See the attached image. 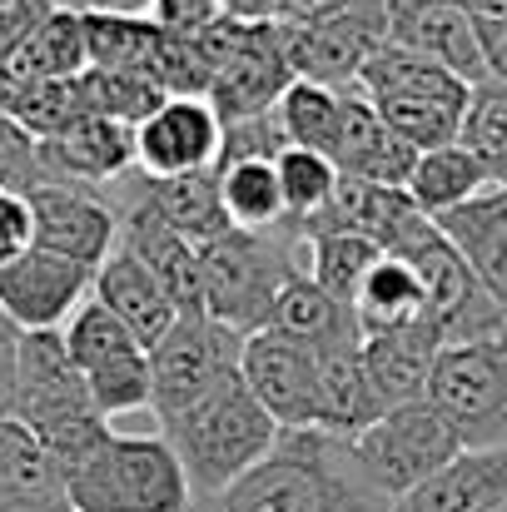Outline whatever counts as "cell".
<instances>
[{
    "instance_id": "obj_1",
    "label": "cell",
    "mask_w": 507,
    "mask_h": 512,
    "mask_svg": "<svg viewBox=\"0 0 507 512\" xmlns=\"http://www.w3.org/2000/svg\"><path fill=\"white\" fill-rule=\"evenodd\" d=\"M393 498H383L348 438L338 433H279L274 453L249 468L239 483H229L214 498H194L189 512H388Z\"/></svg>"
},
{
    "instance_id": "obj_2",
    "label": "cell",
    "mask_w": 507,
    "mask_h": 512,
    "mask_svg": "<svg viewBox=\"0 0 507 512\" xmlns=\"http://www.w3.org/2000/svg\"><path fill=\"white\" fill-rule=\"evenodd\" d=\"M160 433L174 448V458L184 463L189 493L214 498L229 483H239L249 468H259L274 453L284 428L264 413V403L234 373L229 383H219L214 393H204L199 403H189L184 413L160 423Z\"/></svg>"
},
{
    "instance_id": "obj_3",
    "label": "cell",
    "mask_w": 507,
    "mask_h": 512,
    "mask_svg": "<svg viewBox=\"0 0 507 512\" xmlns=\"http://www.w3.org/2000/svg\"><path fill=\"white\" fill-rule=\"evenodd\" d=\"M199 254H204V314L229 324L244 339L269 329V314H274L284 284L309 274L304 229L289 219L264 234L229 229L214 244H204Z\"/></svg>"
},
{
    "instance_id": "obj_4",
    "label": "cell",
    "mask_w": 507,
    "mask_h": 512,
    "mask_svg": "<svg viewBox=\"0 0 507 512\" xmlns=\"http://www.w3.org/2000/svg\"><path fill=\"white\" fill-rule=\"evenodd\" d=\"M358 95L383 115V125L393 135H403L418 155L423 150H443L458 145L463 115H468V95L473 85L458 80L453 70L403 50V45H383L363 75H358Z\"/></svg>"
},
{
    "instance_id": "obj_5",
    "label": "cell",
    "mask_w": 507,
    "mask_h": 512,
    "mask_svg": "<svg viewBox=\"0 0 507 512\" xmlns=\"http://www.w3.org/2000/svg\"><path fill=\"white\" fill-rule=\"evenodd\" d=\"M75 512H189L194 493L165 433H115L65 478Z\"/></svg>"
},
{
    "instance_id": "obj_6",
    "label": "cell",
    "mask_w": 507,
    "mask_h": 512,
    "mask_svg": "<svg viewBox=\"0 0 507 512\" xmlns=\"http://www.w3.org/2000/svg\"><path fill=\"white\" fill-rule=\"evenodd\" d=\"M398 259H408L423 279L428 294V319L438 324V339L448 343H498L507 339V309L488 294V284L473 274V264L458 254V244L428 219L403 249Z\"/></svg>"
},
{
    "instance_id": "obj_7",
    "label": "cell",
    "mask_w": 507,
    "mask_h": 512,
    "mask_svg": "<svg viewBox=\"0 0 507 512\" xmlns=\"http://www.w3.org/2000/svg\"><path fill=\"white\" fill-rule=\"evenodd\" d=\"M423 398L463 448H507V339L448 343Z\"/></svg>"
},
{
    "instance_id": "obj_8",
    "label": "cell",
    "mask_w": 507,
    "mask_h": 512,
    "mask_svg": "<svg viewBox=\"0 0 507 512\" xmlns=\"http://www.w3.org/2000/svg\"><path fill=\"white\" fill-rule=\"evenodd\" d=\"M348 448H353L363 478L393 503L463 453L458 433L438 418V408L428 398L388 408L378 423H368L358 438H348Z\"/></svg>"
},
{
    "instance_id": "obj_9",
    "label": "cell",
    "mask_w": 507,
    "mask_h": 512,
    "mask_svg": "<svg viewBox=\"0 0 507 512\" xmlns=\"http://www.w3.org/2000/svg\"><path fill=\"white\" fill-rule=\"evenodd\" d=\"M239 358H244V334H234L209 314H179V324L150 348V373H155L150 413L169 423L174 413L229 383L239 373Z\"/></svg>"
},
{
    "instance_id": "obj_10",
    "label": "cell",
    "mask_w": 507,
    "mask_h": 512,
    "mask_svg": "<svg viewBox=\"0 0 507 512\" xmlns=\"http://www.w3.org/2000/svg\"><path fill=\"white\" fill-rule=\"evenodd\" d=\"M388 25H393V0H353L348 10L309 20V25H284V55L294 65L299 80H319L348 90L358 85L363 65L388 45Z\"/></svg>"
},
{
    "instance_id": "obj_11",
    "label": "cell",
    "mask_w": 507,
    "mask_h": 512,
    "mask_svg": "<svg viewBox=\"0 0 507 512\" xmlns=\"http://www.w3.org/2000/svg\"><path fill=\"white\" fill-rule=\"evenodd\" d=\"M239 378L249 383V393L264 403V413L284 428V433H324V398H319V358L314 348L289 334L259 329L244 339L239 358Z\"/></svg>"
},
{
    "instance_id": "obj_12",
    "label": "cell",
    "mask_w": 507,
    "mask_h": 512,
    "mask_svg": "<svg viewBox=\"0 0 507 512\" xmlns=\"http://www.w3.org/2000/svg\"><path fill=\"white\" fill-rule=\"evenodd\" d=\"M294 65L284 55V30L279 20H249L234 40V50L214 65L204 100L214 105V115L229 120H254V115H274V105L284 100V90L294 85Z\"/></svg>"
},
{
    "instance_id": "obj_13",
    "label": "cell",
    "mask_w": 507,
    "mask_h": 512,
    "mask_svg": "<svg viewBox=\"0 0 507 512\" xmlns=\"http://www.w3.org/2000/svg\"><path fill=\"white\" fill-rule=\"evenodd\" d=\"M90 284H95V269L30 244L0 264V319L15 334L65 329L70 314L90 299Z\"/></svg>"
},
{
    "instance_id": "obj_14",
    "label": "cell",
    "mask_w": 507,
    "mask_h": 512,
    "mask_svg": "<svg viewBox=\"0 0 507 512\" xmlns=\"http://www.w3.org/2000/svg\"><path fill=\"white\" fill-rule=\"evenodd\" d=\"M25 199H30V229H35L40 249H50L60 259H75L85 269H100L115 254V244H120V209L100 189L45 179Z\"/></svg>"
},
{
    "instance_id": "obj_15",
    "label": "cell",
    "mask_w": 507,
    "mask_h": 512,
    "mask_svg": "<svg viewBox=\"0 0 507 512\" xmlns=\"http://www.w3.org/2000/svg\"><path fill=\"white\" fill-rule=\"evenodd\" d=\"M95 413L80 368L65 353V334H15V378H10V418L30 423L35 433H50L70 418Z\"/></svg>"
},
{
    "instance_id": "obj_16",
    "label": "cell",
    "mask_w": 507,
    "mask_h": 512,
    "mask_svg": "<svg viewBox=\"0 0 507 512\" xmlns=\"http://www.w3.org/2000/svg\"><path fill=\"white\" fill-rule=\"evenodd\" d=\"M219 150H224V120L199 95H169L135 130V170L150 179L219 170Z\"/></svg>"
},
{
    "instance_id": "obj_17",
    "label": "cell",
    "mask_w": 507,
    "mask_h": 512,
    "mask_svg": "<svg viewBox=\"0 0 507 512\" xmlns=\"http://www.w3.org/2000/svg\"><path fill=\"white\" fill-rule=\"evenodd\" d=\"M423 224H428V214L408 199V189L373 184V179H348L343 174L334 199H329V209L314 214L299 229L304 234H358V239L378 244L383 254H398Z\"/></svg>"
},
{
    "instance_id": "obj_18",
    "label": "cell",
    "mask_w": 507,
    "mask_h": 512,
    "mask_svg": "<svg viewBox=\"0 0 507 512\" xmlns=\"http://www.w3.org/2000/svg\"><path fill=\"white\" fill-rule=\"evenodd\" d=\"M40 170L60 184H115L135 170V130L105 115H80L70 130L40 140Z\"/></svg>"
},
{
    "instance_id": "obj_19",
    "label": "cell",
    "mask_w": 507,
    "mask_h": 512,
    "mask_svg": "<svg viewBox=\"0 0 507 512\" xmlns=\"http://www.w3.org/2000/svg\"><path fill=\"white\" fill-rule=\"evenodd\" d=\"M388 40L453 70L458 80L478 85L488 80V65H483V45H478V20L458 5V0H438V5H393V25H388Z\"/></svg>"
},
{
    "instance_id": "obj_20",
    "label": "cell",
    "mask_w": 507,
    "mask_h": 512,
    "mask_svg": "<svg viewBox=\"0 0 507 512\" xmlns=\"http://www.w3.org/2000/svg\"><path fill=\"white\" fill-rule=\"evenodd\" d=\"M120 199H140L150 204L179 239H189L194 249L214 244L219 234H229V214L219 199V170H194V174H174V179H150V174L130 170L125 179H115Z\"/></svg>"
},
{
    "instance_id": "obj_21",
    "label": "cell",
    "mask_w": 507,
    "mask_h": 512,
    "mask_svg": "<svg viewBox=\"0 0 507 512\" xmlns=\"http://www.w3.org/2000/svg\"><path fill=\"white\" fill-rule=\"evenodd\" d=\"M90 299L105 304V309H110V314L140 339L145 353L179 324V309H174V299L165 294V284H160V279H155V274L125 249V244H115V254L95 269Z\"/></svg>"
},
{
    "instance_id": "obj_22",
    "label": "cell",
    "mask_w": 507,
    "mask_h": 512,
    "mask_svg": "<svg viewBox=\"0 0 507 512\" xmlns=\"http://www.w3.org/2000/svg\"><path fill=\"white\" fill-rule=\"evenodd\" d=\"M507 503V448H463L388 512H498Z\"/></svg>"
},
{
    "instance_id": "obj_23",
    "label": "cell",
    "mask_w": 507,
    "mask_h": 512,
    "mask_svg": "<svg viewBox=\"0 0 507 512\" xmlns=\"http://www.w3.org/2000/svg\"><path fill=\"white\" fill-rule=\"evenodd\" d=\"M90 70V40H85V10L60 5L15 45L0 55V90L35 85V80H75Z\"/></svg>"
},
{
    "instance_id": "obj_24",
    "label": "cell",
    "mask_w": 507,
    "mask_h": 512,
    "mask_svg": "<svg viewBox=\"0 0 507 512\" xmlns=\"http://www.w3.org/2000/svg\"><path fill=\"white\" fill-rule=\"evenodd\" d=\"M85 10V40H90V70H115V75H145L165 85L169 30L155 15L135 10H110V5H80ZM169 90V85H165Z\"/></svg>"
},
{
    "instance_id": "obj_25",
    "label": "cell",
    "mask_w": 507,
    "mask_h": 512,
    "mask_svg": "<svg viewBox=\"0 0 507 512\" xmlns=\"http://www.w3.org/2000/svg\"><path fill=\"white\" fill-rule=\"evenodd\" d=\"M334 165L348 179H373V184L403 189L418 165V150L403 135H393L383 125V115L358 90H343V130H338L334 145Z\"/></svg>"
},
{
    "instance_id": "obj_26",
    "label": "cell",
    "mask_w": 507,
    "mask_h": 512,
    "mask_svg": "<svg viewBox=\"0 0 507 512\" xmlns=\"http://www.w3.org/2000/svg\"><path fill=\"white\" fill-rule=\"evenodd\" d=\"M438 353H443V339H438L433 319H418V324L388 329V334H363V368H368V383L383 398V408L418 403L428 393Z\"/></svg>"
},
{
    "instance_id": "obj_27",
    "label": "cell",
    "mask_w": 507,
    "mask_h": 512,
    "mask_svg": "<svg viewBox=\"0 0 507 512\" xmlns=\"http://www.w3.org/2000/svg\"><path fill=\"white\" fill-rule=\"evenodd\" d=\"M314 358H319L324 433L358 438L368 423H378V418L388 413L383 398H378L373 383H368V368H363V334H358V329H348V334H338V339L319 343Z\"/></svg>"
},
{
    "instance_id": "obj_28",
    "label": "cell",
    "mask_w": 507,
    "mask_h": 512,
    "mask_svg": "<svg viewBox=\"0 0 507 512\" xmlns=\"http://www.w3.org/2000/svg\"><path fill=\"white\" fill-rule=\"evenodd\" d=\"M433 224L458 244V254L473 264L488 294L507 309V184H488L483 194L438 214Z\"/></svg>"
},
{
    "instance_id": "obj_29",
    "label": "cell",
    "mask_w": 507,
    "mask_h": 512,
    "mask_svg": "<svg viewBox=\"0 0 507 512\" xmlns=\"http://www.w3.org/2000/svg\"><path fill=\"white\" fill-rule=\"evenodd\" d=\"M353 319H358V334H388V329H408L428 319V294H423L418 269L398 254H383L353 299Z\"/></svg>"
},
{
    "instance_id": "obj_30",
    "label": "cell",
    "mask_w": 507,
    "mask_h": 512,
    "mask_svg": "<svg viewBox=\"0 0 507 512\" xmlns=\"http://www.w3.org/2000/svg\"><path fill=\"white\" fill-rule=\"evenodd\" d=\"M488 184H493L488 170H483L463 145H443V150H423V155H418V165H413L403 189H408V199H413L428 219H438V214L468 204L473 194H483Z\"/></svg>"
},
{
    "instance_id": "obj_31",
    "label": "cell",
    "mask_w": 507,
    "mask_h": 512,
    "mask_svg": "<svg viewBox=\"0 0 507 512\" xmlns=\"http://www.w3.org/2000/svg\"><path fill=\"white\" fill-rule=\"evenodd\" d=\"M219 199H224V214L234 229H279L289 214H284V189H279V170L274 160H234V165H219Z\"/></svg>"
},
{
    "instance_id": "obj_32",
    "label": "cell",
    "mask_w": 507,
    "mask_h": 512,
    "mask_svg": "<svg viewBox=\"0 0 507 512\" xmlns=\"http://www.w3.org/2000/svg\"><path fill=\"white\" fill-rule=\"evenodd\" d=\"M0 493L5 498H65V478L50 448L20 418H0Z\"/></svg>"
},
{
    "instance_id": "obj_33",
    "label": "cell",
    "mask_w": 507,
    "mask_h": 512,
    "mask_svg": "<svg viewBox=\"0 0 507 512\" xmlns=\"http://www.w3.org/2000/svg\"><path fill=\"white\" fill-rule=\"evenodd\" d=\"M279 115V130L289 145L299 150H319L334 160L338 130H343V90L334 85H319V80H294L284 90V100L274 105Z\"/></svg>"
},
{
    "instance_id": "obj_34",
    "label": "cell",
    "mask_w": 507,
    "mask_h": 512,
    "mask_svg": "<svg viewBox=\"0 0 507 512\" xmlns=\"http://www.w3.org/2000/svg\"><path fill=\"white\" fill-rule=\"evenodd\" d=\"M269 329L309 343V348H319V343L358 329V319H353V309L338 304L334 294H324L309 274H299V279L284 284V294H279V304H274V314H269Z\"/></svg>"
},
{
    "instance_id": "obj_35",
    "label": "cell",
    "mask_w": 507,
    "mask_h": 512,
    "mask_svg": "<svg viewBox=\"0 0 507 512\" xmlns=\"http://www.w3.org/2000/svg\"><path fill=\"white\" fill-rule=\"evenodd\" d=\"M0 110L35 140H50L60 130H70L85 110V95H80V75L75 80H35V85H10L0 90Z\"/></svg>"
},
{
    "instance_id": "obj_36",
    "label": "cell",
    "mask_w": 507,
    "mask_h": 512,
    "mask_svg": "<svg viewBox=\"0 0 507 512\" xmlns=\"http://www.w3.org/2000/svg\"><path fill=\"white\" fill-rule=\"evenodd\" d=\"M304 244H309V279L324 294H334L343 309H353V299H358L363 279L373 274V264L383 259V249L358 234H304Z\"/></svg>"
},
{
    "instance_id": "obj_37",
    "label": "cell",
    "mask_w": 507,
    "mask_h": 512,
    "mask_svg": "<svg viewBox=\"0 0 507 512\" xmlns=\"http://www.w3.org/2000/svg\"><path fill=\"white\" fill-rule=\"evenodd\" d=\"M458 145L488 170L493 184H507V85L503 80H478L473 85Z\"/></svg>"
},
{
    "instance_id": "obj_38",
    "label": "cell",
    "mask_w": 507,
    "mask_h": 512,
    "mask_svg": "<svg viewBox=\"0 0 507 512\" xmlns=\"http://www.w3.org/2000/svg\"><path fill=\"white\" fill-rule=\"evenodd\" d=\"M274 170H279V189H284V214H289V224H309L314 214H324L329 199H334L338 179H343L329 155L299 150V145L279 150V155H274Z\"/></svg>"
},
{
    "instance_id": "obj_39",
    "label": "cell",
    "mask_w": 507,
    "mask_h": 512,
    "mask_svg": "<svg viewBox=\"0 0 507 512\" xmlns=\"http://www.w3.org/2000/svg\"><path fill=\"white\" fill-rule=\"evenodd\" d=\"M80 378H85V393H90V403H95L100 418L140 413L155 398V373H150V353L145 348L120 353V358H110V363H100V368H90Z\"/></svg>"
},
{
    "instance_id": "obj_40",
    "label": "cell",
    "mask_w": 507,
    "mask_h": 512,
    "mask_svg": "<svg viewBox=\"0 0 507 512\" xmlns=\"http://www.w3.org/2000/svg\"><path fill=\"white\" fill-rule=\"evenodd\" d=\"M60 334H65V353H70V363H75L80 373H90V368H100V363H110V358L140 348V339H135L105 304H95V299H85Z\"/></svg>"
},
{
    "instance_id": "obj_41",
    "label": "cell",
    "mask_w": 507,
    "mask_h": 512,
    "mask_svg": "<svg viewBox=\"0 0 507 512\" xmlns=\"http://www.w3.org/2000/svg\"><path fill=\"white\" fill-rule=\"evenodd\" d=\"M35 184H45V170H40V140L25 135V130L0 110V189L30 194Z\"/></svg>"
},
{
    "instance_id": "obj_42",
    "label": "cell",
    "mask_w": 507,
    "mask_h": 512,
    "mask_svg": "<svg viewBox=\"0 0 507 512\" xmlns=\"http://www.w3.org/2000/svg\"><path fill=\"white\" fill-rule=\"evenodd\" d=\"M35 244V229H30V199L15 194V189H0V264L15 259L20 249Z\"/></svg>"
},
{
    "instance_id": "obj_43",
    "label": "cell",
    "mask_w": 507,
    "mask_h": 512,
    "mask_svg": "<svg viewBox=\"0 0 507 512\" xmlns=\"http://www.w3.org/2000/svg\"><path fill=\"white\" fill-rule=\"evenodd\" d=\"M234 0H150V15L165 30H204L209 20L229 15Z\"/></svg>"
},
{
    "instance_id": "obj_44",
    "label": "cell",
    "mask_w": 507,
    "mask_h": 512,
    "mask_svg": "<svg viewBox=\"0 0 507 512\" xmlns=\"http://www.w3.org/2000/svg\"><path fill=\"white\" fill-rule=\"evenodd\" d=\"M50 10H55V0H15V5H0V55L15 50Z\"/></svg>"
},
{
    "instance_id": "obj_45",
    "label": "cell",
    "mask_w": 507,
    "mask_h": 512,
    "mask_svg": "<svg viewBox=\"0 0 507 512\" xmlns=\"http://www.w3.org/2000/svg\"><path fill=\"white\" fill-rule=\"evenodd\" d=\"M478 45H483L488 80H503L507 85V15H483L478 20Z\"/></svg>"
},
{
    "instance_id": "obj_46",
    "label": "cell",
    "mask_w": 507,
    "mask_h": 512,
    "mask_svg": "<svg viewBox=\"0 0 507 512\" xmlns=\"http://www.w3.org/2000/svg\"><path fill=\"white\" fill-rule=\"evenodd\" d=\"M0 512H75L70 498H5L0 493Z\"/></svg>"
},
{
    "instance_id": "obj_47",
    "label": "cell",
    "mask_w": 507,
    "mask_h": 512,
    "mask_svg": "<svg viewBox=\"0 0 507 512\" xmlns=\"http://www.w3.org/2000/svg\"><path fill=\"white\" fill-rule=\"evenodd\" d=\"M473 20H483V15H507V0H458Z\"/></svg>"
},
{
    "instance_id": "obj_48",
    "label": "cell",
    "mask_w": 507,
    "mask_h": 512,
    "mask_svg": "<svg viewBox=\"0 0 507 512\" xmlns=\"http://www.w3.org/2000/svg\"><path fill=\"white\" fill-rule=\"evenodd\" d=\"M393 5H408L413 10V5H438V0H393Z\"/></svg>"
},
{
    "instance_id": "obj_49",
    "label": "cell",
    "mask_w": 507,
    "mask_h": 512,
    "mask_svg": "<svg viewBox=\"0 0 507 512\" xmlns=\"http://www.w3.org/2000/svg\"><path fill=\"white\" fill-rule=\"evenodd\" d=\"M0 5H15V0H0Z\"/></svg>"
},
{
    "instance_id": "obj_50",
    "label": "cell",
    "mask_w": 507,
    "mask_h": 512,
    "mask_svg": "<svg viewBox=\"0 0 507 512\" xmlns=\"http://www.w3.org/2000/svg\"><path fill=\"white\" fill-rule=\"evenodd\" d=\"M498 512H507V503H503V508H498Z\"/></svg>"
}]
</instances>
